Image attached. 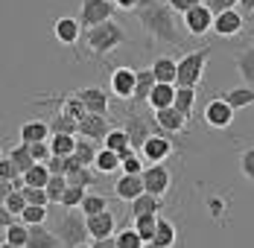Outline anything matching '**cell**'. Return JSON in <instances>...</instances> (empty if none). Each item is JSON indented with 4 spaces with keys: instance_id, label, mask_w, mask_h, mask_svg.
Returning a JSON list of instances; mask_svg holds the SVG:
<instances>
[{
    "instance_id": "6da1fadb",
    "label": "cell",
    "mask_w": 254,
    "mask_h": 248,
    "mask_svg": "<svg viewBox=\"0 0 254 248\" xmlns=\"http://www.w3.org/2000/svg\"><path fill=\"white\" fill-rule=\"evenodd\" d=\"M134 15H137V21L143 26V32H149L152 41L170 44V47H184V32H181V26L176 21V12L167 3L155 0L152 6H146V9H140Z\"/></svg>"
},
{
    "instance_id": "7a4b0ae2",
    "label": "cell",
    "mask_w": 254,
    "mask_h": 248,
    "mask_svg": "<svg viewBox=\"0 0 254 248\" xmlns=\"http://www.w3.org/2000/svg\"><path fill=\"white\" fill-rule=\"evenodd\" d=\"M85 50L94 56V59H102V56H108V53H114L117 47H123L128 44V32L123 24H117L114 18L111 21H105L100 26H91V29H85Z\"/></svg>"
},
{
    "instance_id": "3957f363",
    "label": "cell",
    "mask_w": 254,
    "mask_h": 248,
    "mask_svg": "<svg viewBox=\"0 0 254 248\" xmlns=\"http://www.w3.org/2000/svg\"><path fill=\"white\" fill-rule=\"evenodd\" d=\"M56 237H59V243L64 248H76L82 243H88V216L82 213V210H67L59 222H56Z\"/></svg>"
},
{
    "instance_id": "277c9868",
    "label": "cell",
    "mask_w": 254,
    "mask_h": 248,
    "mask_svg": "<svg viewBox=\"0 0 254 248\" xmlns=\"http://www.w3.org/2000/svg\"><path fill=\"white\" fill-rule=\"evenodd\" d=\"M207 56H210V47H199V50H190V53L178 62V79H176L178 88H196V85L202 82Z\"/></svg>"
},
{
    "instance_id": "5b68a950",
    "label": "cell",
    "mask_w": 254,
    "mask_h": 248,
    "mask_svg": "<svg viewBox=\"0 0 254 248\" xmlns=\"http://www.w3.org/2000/svg\"><path fill=\"white\" fill-rule=\"evenodd\" d=\"M114 12H117L114 0H82L79 3V24H82V29L100 26L105 21H111Z\"/></svg>"
},
{
    "instance_id": "8992f818",
    "label": "cell",
    "mask_w": 254,
    "mask_h": 248,
    "mask_svg": "<svg viewBox=\"0 0 254 248\" xmlns=\"http://www.w3.org/2000/svg\"><path fill=\"white\" fill-rule=\"evenodd\" d=\"M234 108H231V102H225L222 97H213L204 102V111H202V120L204 125H210V128H216V131H222V128H231L234 123Z\"/></svg>"
},
{
    "instance_id": "52a82bcc",
    "label": "cell",
    "mask_w": 254,
    "mask_h": 248,
    "mask_svg": "<svg viewBox=\"0 0 254 248\" xmlns=\"http://www.w3.org/2000/svg\"><path fill=\"white\" fill-rule=\"evenodd\" d=\"M213 18L216 15H213L210 6H204V3L193 6L190 12H184V29H187V35H196V38L207 35L213 29Z\"/></svg>"
},
{
    "instance_id": "ba28073f",
    "label": "cell",
    "mask_w": 254,
    "mask_h": 248,
    "mask_svg": "<svg viewBox=\"0 0 254 248\" xmlns=\"http://www.w3.org/2000/svg\"><path fill=\"white\" fill-rule=\"evenodd\" d=\"M140 155H143V161H149V164H164V161L173 155V140H170L167 134H161V131L146 134L143 143H140Z\"/></svg>"
},
{
    "instance_id": "9c48e42d",
    "label": "cell",
    "mask_w": 254,
    "mask_h": 248,
    "mask_svg": "<svg viewBox=\"0 0 254 248\" xmlns=\"http://www.w3.org/2000/svg\"><path fill=\"white\" fill-rule=\"evenodd\" d=\"M140 178H143V190H146L149 196H158V198L167 196V190H170V184H173V175H170V170H167L164 164L146 167V170L140 173Z\"/></svg>"
},
{
    "instance_id": "30bf717a",
    "label": "cell",
    "mask_w": 254,
    "mask_h": 248,
    "mask_svg": "<svg viewBox=\"0 0 254 248\" xmlns=\"http://www.w3.org/2000/svg\"><path fill=\"white\" fill-rule=\"evenodd\" d=\"M243 29H246V18H243L240 9L219 12V15L213 18V32H216L219 38H237V35H243Z\"/></svg>"
},
{
    "instance_id": "8fae6325",
    "label": "cell",
    "mask_w": 254,
    "mask_h": 248,
    "mask_svg": "<svg viewBox=\"0 0 254 248\" xmlns=\"http://www.w3.org/2000/svg\"><path fill=\"white\" fill-rule=\"evenodd\" d=\"M108 85H111V94H114L117 99H134L137 70H131V67H114V70H111V79H108Z\"/></svg>"
},
{
    "instance_id": "7c38bea8",
    "label": "cell",
    "mask_w": 254,
    "mask_h": 248,
    "mask_svg": "<svg viewBox=\"0 0 254 248\" xmlns=\"http://www.w3.org/2000/svg\"><path fill=\"white\" fill-rule=\"evenodd\" d=\"M76 97L85 102V108H88V114H102V117H108V108H111V99L108 94L102 91L100 85H88V88H79Z\"/></svg>"
},
{
    "instance_id": "4fadbf2b",
    "label": "cell",
    "mask_w": 254,
    "mask_h": 248,
    "mask_svg": "<svg viewBox=\"0 0 254 248\" xmlns=\"http://www.w3.org/2000/svg\"><path fill=\"white\" fill-rule=\"evenodd\" d=\"M53 35H56V41L64 44V47H76L79 38L85 35V29H82V24H79V18H67V15H64V18L56 21Z\"/></svg>"
},
{
    "instance_id": "5bb4252c",
    "label": "cell",
    "mask_w": 254,
    "mask_h": 248,
    "mask_svg": "<svg viewBox=\"0 0 254 248\" xmlns=\"http://www.w3.org/2000/svg\"><path fill=\"white\" fill-rule=\"evenodd\" d=\"M146 190H143V178L140 175H131V173H120L117 175V181H114V196L120 198V201H134L137 196H143Z\"/></svg>"
},
{
    "instance_id": "9a60e30c",
    "label": "cell",
    "mask_w": 254,
    "mask_h": 248,
    "mask_svg": "<svg viewBox=\"0 0 254 248\" xmlns=\"http://www.w3.org/2000/svg\"><path fill=\"white\" fill-rule=\"evenodd\" d=\"M108 131H111V123H108V117H102V114H85L82 120H79V134L82 137H88V140H105L108 137Z\"/></svg>"
},
{
    "instance_id": "2e32d148",
    "label": "cell",
    "mask_w": 254,
    "mask_h": 248,
    "mask_svg": "<svg viewBox=\"0 0 254 248\" xmlns=\"http://www.w3.org/2000/svg\"><path fill=\"white\" fill-rule=\"evenodd\" d=\"M114 228H117V216L111 210H102L97 216H88V234H91V240L114 237Z\"/></svg>"
},
{
    "instance_id": "e0dca14e",
    "label": "cell",
    "mask_w": 254,
    "mask_h": 248,
    "mask_svg": "<svg viewBox=\"0 0 254 248\" xmlns=\"http://www.w3.org/2000/svg\"><path fill=\"white\" fill-rule=\"evenodd\" d=\"M102 146H105V149H114V152L120 155V161H126L128 155H134L131 134H128L126 128H111V131H108V137L102 140Z\"/></svg>"
},
{
    "instance_id": "ac0fdd59",
    "label": "cell",
    "mask_w": 254,
    "mask_h": 248,
    "mask_svg": "<svg viewBox=\"0 0 254 248\" xmlns=\"http://www.w3.org/2000/svg\"><path fill=\"white\" fill-rule=\"evenodd\" d=\"M155 123L161 125L164 131H184L187 128V117L178 111L176 105H170V108H161V111H155Z\"/></svg>"
},
{
    "instance_id": "d6986e66",
    "label": "cell",
    "mask_w": 254,
    "mask_h": 248,
    "mask_svg": "<svg viewBox=\"0 0 254 248\" xmlns=\"http://www.w3.org/2000/svg\"><path fill=\"white\" fill-rule=\"evenodd\" d=\"M234 64H237V70L243 76V82H246L249 88H254V44L237 50V53H234Z\"/></svg>"
},
{
    "instance_id": "ffe728a7",
    "label": "cell",
    "mask_w": 254,
    "mask_h": 248,
    "mask_svg": "<svg viewBox=\"0 0 254 248\" xmlns=\"http://www.w3.org/2000/svg\"><path fill=\"white\" fill-rule=\"evenodd\" d=\"M21 143H38V140H50V123L47 120H26L21 125Z\"/></svg>"
},
{
    "instance_id": "44dd1931",
    "label": "cell",
    "mask_w": 254,
    "mask_h": 248,
    "mask_svg": "<svg viewBox=\"0 0 254 248\" xmlns=\"http://www.w3.org/2000/svg\"><path fill=\"white\" fill-rule=\"evenodd\" d=\"M59 237H56V231L50 228H44V225H29V243L26 248H59Z\"/></svg>"
},
{
    "instance_id": "7402d4cb",
    "label": "cell",
    "mask_w": 254,
    "mask_h": 248,
    "mask_svg": "<svg viewBox=\"0 0 254 248\" xmlns=\"http://www.w3.org/2000/svg\"><path fill=\"white\" fill-rule=\"evenodd\" d=\"M152 73L158 82H167V85H176L178 79V62L173 56H158L152 62Z\"/></svg>"
},
{
    "instance_id": "603a6c76",
    "label": "cell",
    "mask_w": 254,
    "mask_h": 248,
    "mask_svg": "<svg viewBox=\"0 0 254 248\" xmlns=\"http://www.w3.org/2000/svg\"><path fill=\"white\" fill-rule=\"evenodd\" d=\"M161 207H164V198L149 196V193L137 196L134 201H131V204H128L131 216H158V213H161Z\"/></svg>"
},
{
    "instance_id": "cb8c5ba5",
    "label": "cell",
    "mask_w": 254,
    "mask_h": 248,
    "mask_svg": "<svg viewBox=\"0 0 254 248\" xmlns=\"http://www.w3.org/2000/svg\"><path fill=\"white\" fill-rule=\"evenodd\" d=\"M176 102V85H167V82H158L152 88V94H149V108L152 111H161V108H170Z\"/></svg>"
},
{
    "instance_id": "d4e9b609",
    "label": "cell",
    "mask_w": 254,
    "mask_h": 248,
    "mask_svg": "<svg viewBox=\"0 0 254 248\" xmlns=\"http://www.w3.org/2000/svg\"><path fill=\"white\" fill-rule=\"evenodd\" d=\"M178 243V231L176 225L170 222V219H158V231H155L152 243H149V248H173Z\"/></svg>"
},
{
    "instance_id": "484cf974",
    "label": "cell",
    "mask_w": 254,
    "mask_h": 248,
    "mask_svg": "<svg viewBox=\"0 0 254 248\" xmlns=\"http://www.w3.org/2000/svg\"><path fill=\"white\" fill-rule=\"evenodd\" d=\"M219 97L225 99V102H231L234 111H240V108H252L254 105V88H249V85H243V88H228V91H222Z\"/></svg>"
},
{
    "instance_id": "4316f807",
    "label": "cell",
    "mask_w": 254,
    "mask_h": 248,
    "mask_svg": "<svg viewBox=\"0 0 254 248\" xmlns=\"http://www.w3.org/2000/svg\"><path fill=\"white\" fill-rule=\"evenodd\" d=\"M120 167H123V161H120V155L114 152V149H105L102 146L97 152V161H94V170L100 175H111V173H120Z\"/></svg>"
},
{
    "instance_id": "83f0119b",
    "label": "cell",
    "mask_w": 254,
    "mask_h": 248,
    "mask_svg": "<svg viewBox=\"0 0 254 248\" xmlns=\"http://www.w3.org/2000/svg\"><path fill=\"white\" fill-rule=\"evenodd\" d=\"M155 85H158V79H155L152 67H146V70H137V85H134V99H131V102H143V105H146Z\"/></svg>"
},
{
    "instance_id": "f1b7e54d",
    "label": "cell",
    "mask_w": 254,
    "mask_h": 248,
    "mask_svg": "<svg viewBox=\"0 0 254 248\" xmlns=\"http://www.w3.org/2000/svg\"><path fill=\"white\" fill-rule=\"evenodd\" d=\"M21 178H24V187H47V181L53 178V173L47 170V164H32Z\"/></svg>"
},
{
    "instance_id": "f546056e",
    "label": "cell",
    "mask_w": 254,
    "mask_h": 248,
    "mask_svg": "<svg viewBox=\"0 0 254 248\" xmlns=\"http://www.w3.org/2000/svg\"><path fill=\"white\" fill-rule=\"evenodd\" d=\"M3 243H12V246L18 248H26V243H29V225L26 222H12L6 231H3Z\"/></svg>"
},
{
    "instance_id": "4dcf8cb0",
    "label": "cell",
    "mask_w": 254,
    "mask_h": 248,
    "mask_svg": "<svg viewBox=\"0 0 254 248\" xmlns=\"http://www.w3.org/2000/svg\"><path fill=\"white\" fill-rule=\"evenodd\" d=\"M47 143H50V152L59 155V158H67V155L76 152V137L73 134H50Z\"/></svg>"
},
{
    "instance_id": "1f68e13d",
    "label": "cell",
    "mask_w": 254,
    "mask_h": 248,
    "mask_svg": "<svg viewBox=\"0 0 254 248\" xmlns=\"http://www.w3.org/2000/svg\"><path fill=\"white\" fill-rule=\"evenodd\" d=\"M102 146H97V140H88V137H79L76 140V155L79 164L82 167H94V161H97V152H100Z\"/></svg>"
},
{
    "instance_id": "d6a6232c",
    "label": "cell",
    "mask_w": 254,
    "mask_h": 248,
    "mask_svg": "<svg viewBox=\"0 0 254 248\" xmlns=\"http://www.w3.org/2000/svg\"><path fill=\"white\" fill-rule=\"evenodd\" d=\"M173 105L190 120L193 117V105H196V88H178L176 85V102Z\"/></svg>"
},
{
    "instance_id": "836d02e7",
    "label": "cell",
    "mask_w": 254,
    "mask_h": 248,
    "mask_svg": "<svg viewBox=\"0 0 254 248\" xmlns=\"http://www.w3.org/2000/svg\"><path fill=\"white\" fill-rule=\"evenodd\" d=\"M204 207H207L210 219H216L219 225L225 222V216H228V198L225 196H204Z\"/></svg>"
},
{
    "instance_id": "e575fe53",
    "label": "cell",
    "mask_w": 254,
    "mask_h": 248,
    "mask_svg": "<svg viewBox=\"0 0 254 248\" xmlns=\"http://www.w3.org/2000/svg\"><path fill=\"white\" fill-rule=\"evenodd\" d=\"M9 158H12V164L21 170V175L35 164V158H32V152H29V143H18L15 149H9Z\"/></svg>"
},
{
    "instance_id": "d590c367",
    "label": "cell",
    "mask_w": 254,
    "mask_h": 248,
    "mask_svg": "<svg viewBox=\"0 0 254 248\" xmlns=\"http://www.w3.org/2000/svg\"><path fill=\"white\" fill-rule=\"evenodd\" d=\"M62 114L64 117H70V120H82L85 114H88V108H85V102L73 94V97H62Z\"/></svg>"
},
{
    "instance_id": "8d00e7d4",
    "label": "cell",
    "mask_w": 254,
    "mask_h": 248,
    "mask_svg": "<svg viewBox=\"0 0 254 248\" xmlns=\"http://www.w3.org/2000/svg\"><path fill=\"white\" fill-rule=\"evenodd\" d=\"M158 219L161 216H134V231L140 234V240L149 246L155 237V231H158Z\"/></svg>"
},
{
    "instance_id": "74e56055",
    "label": "cell",
    "mask_w": 254,
    "mask_h": 248,
    "mask_svg": "<svg viewBox=\"0 0 254 248\" xmlns=\"http://www.w3.org/2000/svg\"><path fill=\"white\" fill-rule=\"evenodd\" d=\"M88 196V190L85 187H76V184H67V190H64V196H62V207H67V210H79L82 207V201Z\"/></svg>"
},
{
    "instance_id": "f35d334b",
    "label": "cell",
    "mask_w": 254,
    "mask_h": 248,
    "mask_svg": "<svg viewBox=\"0 0 254 248\" xmlns=\"http://www.w3.org/2000/svg\"><path fill=\"white\" fill-rule=\"evenodd\" d=\"M79 210H82L85 216H97V213H102V210H108V201H105V196L88 190V196H85V201H82V207H79Z\"/></svg>"
},
{
    "instance_id": "ab89813d",
    "label": "cell",
    "mask_w": 254,
    "mask_h": 248,
    "mask_svg": "<svg viewBox=\"0 0 254 248\" xmlns=\"http://www.w3.org/2000/svg\"><path fill=\"white\" fill-rule=\"evenodd\" d=\"M44 190H47L50 204H62V196H64V190H67V175H53Z\"/></svg>"
},
{
    "instance_id": "60d3db41",
    "label": "cell",
    "mask_w": 254,
    "mask_h": 248,
    "mask_svg": "<svg viewBox=\"0 0 254 248\" xmlns=\"http://www.w3.org/2000/svg\"><path fill=\"white\" fill-rule=\"evenodd\" d=\"M76 131H79V123L70 120V117H64L62 111L50 120V134H76Z\"/></svg>"
},
{
    "instance_id": "b9f144b4",
    "label": "cell",
    "mask_w": 254,
    "mask_h": 248,
    "mask_svg": "<svg viewBox=\"0 0 254 248\" xmlns=\"http://www.w3.org/2000/svg\"><path fill=\"white\" fill-rule=\"evenodd\" d=\"M97 170L94 167H82L79 173H73V175H67V184H76V187H85V190H91L94 184H97Z\"/></svg>"
},
{
    "instance_id": "7bdbcfd3",
    "label": "cell",
    "mask_w": 254,
    "mask_h": 248,
    "mask_svg": "<svg viewBox=\"0 0 254 248\" xmlns=\"http://www.w3.org/2000/svg\"><path fill=\"white\" fill-rule=\"evenodd\" d=\"M114 240H117V248H146V243L140 240V234L134 228H123Z\"/></svg>"
},
{
    "instance_id": "ee69618b",
    "label": "cell",
    "mask_w": 254,
    "mask_h": 248,
    "mask_svg": "<svg viewBox=\"0 0 254 248\" xmlns=\"http://www.w3.org/2000/svg\"><path fill=\"white\" fill-rule=\"evenodd\" d=\"M47 219V207H41V204H26V210L21 213V222L26 225H44Z\"/></svg>"
},
{
    "instance_id": "f6af8a7d",
    "label": "cell",
    "mask_w": 254,
    "mask_h": 248,
    "mask_svg": "<svg viewBox=\"0 0 254 248\" xmlns=\"http://www.w3.org/2000/svg\"><path fill=\"white\" fill-rule=\"evenodd\" d=\"M240 173L246 181H254V146L240 152Z\"/></svg>"
},
{
    "instance_id": "bcb514c9",
    "label": "cell",
    "mask_w": 254,
    "mask_h": 248,
    "mask_svg": "<svg viewBox=\"0 0 254 248\" xmlns=\"http://www.w3.org/2000/svg\"><path fill=\"white\" fill-rule=\"evenodd\" d=\"M21 193H24L26 204H41V207H50V198H47V190H44V187H24Z\"/></svg>"
},
{
    "instance_id": "7dc6e473",
    "label": "cell",
    "mask_w": 254,
    "mask_h": 248,
    "mask_svg": "<svg viewBox=\"0 0 254 248\" xmlns=\"http://www.w3.org/2000/svg\"><path fill=\"white\" fill-rule=\"evenodd\" d=\"M3 204H6V207H9V213H12V216H18V219H21V213L26 210V198H24V193H21V190H15V193L6 198Z\"/></svg>"
},
{
    "instance_id": "c3c4849f",
    "label": "cell",
    "mask_w": 254,
    "mask_h": 248,
    "mask_svg": "<svg viewBox=\"0 0 254 248\" xmlns=\"http://www.w3.org/2000/svg\"><path fill=\"white\" fill-rule=\"evenodd\" d=\"M0 178H3V181H18V178H21V170L12 164V158H9V155H3V158H0Z\"/></svg>"
},
{
    "instance_id": "681fc988",
    "label": "cell",
    "mask_w": 254,
    "mask_h": 248,
    "mask_svg": "<svg viewBox=\"0 0 254 248\" xmlns=\"http://www.w3.org/2000/svg\"><path fill=\"white\" fill-rule=\"evenodd\" d=\"M120 173H131V175H140L143 173V158L134 152V155H128L126 161H123V167H120Z\"/></svg>"
},
{
    "instance_id": "f907efd6",
    "label": "cell",
    "mask_w": 254,
    "mask_h": 248,
    "mask_svg": "<svg viewBox=\"0 0 254 248\" xmlns=\"http://www.w3.org/2000/svg\"><path fill=\"white\" fill-rule=\"evenodd\" d=\"M164 3H167L173 12H181V15H184V12H190L193 6H199L202 0H164Z\"/></svg>"
},
{
    "instance_id": "816d5d0a",
    "label": "cell",
    "mask_w": 254,
    "mask_h": 248,
    "mask_svg": "<svg viewBox=\"0 0 254 248\" xmlns=\"http://www.w3.org/2000/svg\"><path fill=\"white\" fill-rule=\"evenodd\" d=\"M207 6L213 9V15H219V12L237 9V6H240V0H207Z\"/></svg>"
},
{
    "instance_id": "f5cc1de1",
    "label": "cell",
    "mask_w": 254,
    "mask_h": 248,
    "mask_svg": "<svg viewBox=\"0 0 254 248\" xmlns=\"http://www.w3.org/2000/svg\"><path fill=\"white\" fill-rule=\"evenodd\" d=\"M47 170L53 175H64V158H59V155H53L50 161H47Z\"/></svg>"
},
{
    "instance_id": "db71d44e",
    "label": "cell",
    "mask_w": 254,
    "mask_h": 248,
    "mask_svg": "<svg viewBox=\"0 0 254 248\" xmlns=\"http://www.w3.org/2000/svg\"><path fill=\"white\" fill-rule=\"evenodd\" d=\"M12 222H18V216H12V213H9V207H6V204H0V231H6Z\"/></svg>"
},
{
    "instance_id": "11a10c76",
    "label": "cell",
    "mask_w": 254,
    "mask_h": 248,
    "mask_svg": "<svg viewBox=\"0 0 254 248\" xmlns=\"http://www.w3.org/2000/svg\"><path fill=\"white\" fill-rule=\"evenodd\" d=\"M79 170H82L79 158L76 155H67V158H64V175H73V173H79Z\"/></svg>"
},
{
    "instance_id": "9f6ffc18",
    "label": "cell",
    "mask_w": 254,
    "mask_h": 248,
    "mask_svg": "<svg viewBox=\"0 0 254 248\" xmlns=\"http://www.w3.org/2000/svg\"><path fill=\"white\" fill-rule=\"evenodd\" d=\"M137 3H140V0H114L117 12H137Z\"/></svg>"
},
{
    "instance_id": "6f0895ef",
    "label": "cell",
    "mask_w": 254,
    "mask_h": 248,
    "mask_svg": "<svg viewBox=\"0 0 254 248\" xmlns=\"http://www.w3.org/2000/svg\"><path fill=\"white\" fill-rule=\"evenodd\" d=\"M12 193H15V184H12V181H3V178H0V204H3L6 198L12 196Z\"/></svg>"
},
{
    "instance_id": "680465c9",
    "label": "cell",
    "mask_w": 254,
    "mask_h": 248,
    "mask_svg": "<svg viewBox=\"0 0 254 248\" xmlns=\"http://www.w3.org/2000/svg\"><path fill=\"white\" fill-rule=\"evenodd\" d=\"M91 248H117V240L114 237H105V240H94Z\"/></svg>"
},
{
    "instance_id": "91938a15",
    "label": "cell",
    "mask_w": 254,
    "mask_h": 248,
    "mask_svg": "<svg viewBox=\"0 0 254 248\" xmlns=\"http://www.w3.org/2000/svg\"><path fill=\"white\" fill-rule=\"evenodd\" d=\"M240 6H243L246 12H254V0H240Z\"/></svg>"
},
{
    "instance_id": "94428289",
    "label": "cell",
    "mask_w": 254,
    "mask_h": 248,
    "mask_svg": "<svg viewBox=\"0 0 254 248\" xmlns=\"http://www.w3.org/2000/svg\"><path fill=\"white\" fill-rule=\"evenodd\" d=\"M155 0H140V3H137V12H140V9H146V6H152Z\"/></svg>"
},
{
    "instance_id": "6125c7cd",
    "label": "cell",
    "mask_w": 254,
    "mask_h": 248,
    "mask_svg": "<svg viewBox=\"0 0 254 248\" xmlns=\"http://www.w3.org/2000/svg\"><path fill=\"white\" fill-rule=\"evenodd\" d=\"M0 248H18V246H12V243H0Z\"/></svg>"
},
{
    "instance_id": "be15d7a7",
    "label": "cell",
    "mask_w": 254,
    "mask_h": 248,
    "mask_svg": "<svg viewBox=\"0 0 254 248\" xmlns=\"http://www.w3.org/2000/svg\"><path fill=\"white\" fill-rule=\"evenodd\" d=\"M76 248H91V243H82V246H76Z\"/></svg>"
},
{
    "instance_id": "e7e4bbea",
    "label": "cell",
    "mask_w": 254,
    "mask_h": 248,
    "mask_svg": "<svg viewBox=\"0 0 254 248\" xmlns=\"http://www.w3.org/2000/svg\"><path fill=\"white\" fill-rule=\"evenodd\" d=\"M0 158H3V155H0Z\"/></svg>"
}]
</instances>
